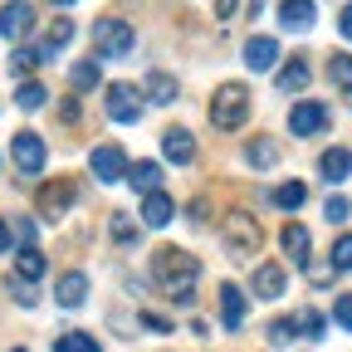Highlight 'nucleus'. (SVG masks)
<instances>
[{"label":"nucleus","instance_id":"nucleus-44","mask_svg":"<svg viewBox=\"0 0 352 352\" xmlns=\"http://www.w3.org/2000/svg\"><path fill=\"white\" fill-rule=\"evenodd\" d=\"M10 240H15V235H10V226H6V220H0V254L10 250Z\"/></svg>","mask_w":352,"mask_h":352},{"label":"nucleus","instance_id":"nucleus-17","mask_svg":"<svg viewBox=\"0 0 352 352\" xmlns=\"http://www.w3.org/2000/svg\"><path fill=\"white\" fill-rule=\"evenodd\" d=\"M54 298H59V308H78V303L88 298V279H83L78 270L59 274V284H54Z\"/></svg>","mask_w":352,"mask_h":352},{"label":"nucleus","instance_id":"nucleus-3","mask_svg":"<svg viewBox=\"0 0 352 352\" xmlns=\"http://www.w3.org/2000/svg\"><path fill=\"white\" fill-rule=\"evenodd\" d=\"M220 240H226V250H230L235 259H245V254H254V250L264 245V230H259V220H254L250 210H230L226 226H220Z\"/></svg>","mask_w":352,"mask_h":352},{"label":"nucleus","instance_id":"nucleus-6","mask_svg":"<svg viewBox=\"0 0 352 352\" xmlns=\"http://www.w3.org/2000/svg\"><path fill=\"white\" fill-rule=\"evenodd\" d=\"M108 118L113 122H138L142 118V94L132 83H108Z\"/></svg>","mask_w":352,"mask_h":352},{"label":"nucleus","instance_id":"nucleus-14","mask_svg":"<svg viewBox=\"0 0 352 352\" xmlns=\"http://www.w3.org/2000/svg\"><path fill=\"white\" fill-rule=\"evenodd\" d=\"M318 171H323V182H328V186L347 182V176H352V152H347V147H328V152L318 157Z\"/></svg>","mask_w":352,"mask_h":352},{"label":"nucleus","instance_id":"nucleus-40","mask_svg":"<svg viewBox=\"0 0 352 352\" xmlns=\"http://www.w3.org/2000/svg\"><path fill=\"white\" fill-rule=\"evenodd\" d=\"M142 328H152V333H171V323H166L162 314H142Z\"/></svg>","mask_w":352,"mask_h":352},{"label":"nucleus","instance_id":"nucleus-29","mask_svg":"<svg viewBox=\"0 0 352 352\" xmlns=\"http://www.w3.org/2000/svg\"><path fill=\"white\" fill-rule=\"evenodd\" d=\"M328 78L352 94V54H333V59H328Z\"/></svg>","mask_w":352,"mask_h":352},{"label":"nucleus","instance_id":"nucleus-22","mask_svg":"<svg viewBox=\"0 0 352 352\" xmlns=\"http://www.w3.org/2000/svg\"><path fill=\"white\" fill-rule=\"evenodd\" d=\"M69 39H74V20H54V25H50V34H44V44H39V59H54Z\"/></svg>","mask_w":352,"mask_h":352},{"label":"nucleus","instance_id":"nucleus-16","mask_svg":"<svg viewBox=\"0 0 352 352\" xmlns=\"http://www.w3.org/2000/svg\"><path fill=\"white\" fill-rule=\"evenodd\" d=\"M142 220H147V226H152V230H162V226H171V220H176V201H171L166 191H152V196L142 201Z\"/></svg>","mask_w":352,"mask_h":352},{"label":"nucleus","instance_id":"nucleus-24","mask_svg":"<svg viewBox=\"0 0 352 352\" xmlns=\"http://www.w3.org/2000/svg\"><path fill=\"white\" fill-rule=\"evenodd\" d=\"M298 88H308V64L303 59H289L279 69V94H298Z\"/></svg>","mask_w":352,"mask_h":352},{"label":"nucleus","instance_id":"nucleus-46","mask_svg":"<svg viewBox=\"0 0 352 352\" xmlns=\"http://www.w3.org/2000/svg\"><path fill=\"white\" fill-rule=\"evenodd\" d=\"M15 352H25V347H15Z\"/></svg>","mask_w":352,"mask_h":352},{"label":"nucleus","instance_id":"nucleus-10","mask_svg":"<svg viewBox=\"0 0 352 352\" xmlns=\"http://www.w3.org/2000/svg\"><path fill=\"white\" fill-rule=\"evenodd\" d=\"M88 166H94V176L98 182H122V171H127V162H122V147H94V157H88Z\"/></svg>","mask_w":352,"mask_h":352},{"label":"nucleus","instance_id":"nucleus-35","mask_svg":"<svg viewBox=\"0 0 352 352\" xmlns=\"http://www.w3.org/2000/svg\"><path fill=\"white\" fill-rule=\"evenodd\" d=\"M10 64H15L20 74H30V69H39L44 59H39V50H25V44H20V50H15V59H10Z\"/></svg>","mask_w":352,"mask_h":352},{"label":"nucleus","instance_id":"nucleus-19","mask_svg":"<svg viewBox=\"0 0 352 352\" xmlns=\"http://www.w3.org/2000/svg\"><path fill=\"white\" fill-rule=\"evenodd\" d=\"M176 94H182V83H176L171 74H162V69H152L147 74V103H176Z\"/></svg>","mask_w":352,"mask_h":352},{"label":"nucleus","instance_id":"nucleus-23","mask_svg":"<svg viewBox=\"0 0 352 352\" xmlns=\"http://www.w3.org/2000/svg\"><path fill=\"white\" fill-rule=\"evenodd\" d=\"M245 157H250V166L264 171V166H274V162H279V142H274V138H254V142L245 147Z\"/></svg>","mask_w":352,"mask_h":352},{"label":"nucleus","instance_id":"nucleus-2","mask_svg":"<svg viewBox=\"0 0 352 352\" xmlns=\"http://www.w3.org/2000/svg\"><path fill=\"white\" fill-rule=\"evenodd\" d=\"M245 118H250V88L245 83H220L215 98H210V122L220 132H235Z\"/></svg>","mask_w":352,"mask_h":352},{"label":"nucleus","instance_id":"nucleus-45","mask_svg":"<svg viewBox=\"0 0 352 352\" xmlns=\"http://www.w3.org/2000/svg\"><path fill=\"white\" fill-rule=\"evenodd\" d=\"M54 6H74V0H54Z\"/></svg>","mask_w":352,"mask_h":352},{"label":"nucleus","instance_id":"nucleus-43","mask_svg":"<svg viewBox=\"0 0 352 352\" xmlns=\"http://www.w3.org/2000/svg\"><path fill=\"white\" fill-rule=\"evenodd\" d=\"M338 30L352 39V6H342V15H338Z\"/></svg>","mask_w":352,"mask_h":352},{"label":"nucleus","instance_id":"nucleus-12","mask_svg":"<svg viewBox=\"0 0 352 352\" xmlns=\"http://www.w3.org/2000/svg\"><path fill=\"white\" fill-rule=\"evenodd\" d=\"M30 30H34V10L25 6V0H15V6L0 10V34L6 39H25Z\"/></svg>","mask_w":352,"mask_h":352},{"label":"nucleus","instance_id":"nucleus-15","mask_svg":"<svg viewBox=\"0 0 352 352\" xmlns=\"http://www.w3.org/2000/svg\"><path fill=\"white\" fill-rule=\"evenodd\" d=\"M162 152H166V162H176V166L196 162V142H191V132H186V127H171L166 138H162Z\"/></svg>","mask_w":352,"mask_h":352},{"label":"nucleus","instance_id":"nucleus-37","mask_svg":"<svg viewBox=\"0 0 352 352\" xmlns=\"http://www.w3.org/2000/svg\"><path fill=\"white\" fill-rule=\"evenodd\" d=\"M347 210H352V206H347L342 196H328V206H323V215H328V220H347Z\"/></svg>","mask_w":352,"mask_h":352},{"label":"nucleus","instance_id":"nucleus-7","mask_svg":"<svg viewBox=\"0 0 352 352\" xmlns=\"http://www.w3.org/2000/svg\"><path fill=\"white\" fill-rule=\"evenodd\" d=\"M10 157L25 176H39L44 171V138L39 132H15V142H10Z\"/></svg>","mask_w":352,"mask_h":352},{"label":"nucleus","instance_id":"nucleus-28","mask_svg":"<svg viewBox=\"0 0 352 352\" xmlns=\"http://www.w3.org/2000/svg\"><path fill=\"white\" fill-rule=\"evenodd\" d=\"M323 328H328V318L318 314V308H303V314L294 318V333H303V338H323Z\"/></svg>","mask_w":352,"mask_h":352},{"label":"nucleus","instance_id":"nucleus-39","mask_svg":"<svg viewBox=\"0 0 352 352\" xmlns=\"http://www.w3.org/2000/svg\"><path fill=\"white\" fill-rule=\"evenodd\" d=\"M338 270H333V264H308V279H314V284H328Z\"/></svg>","mask_w":352,"mask_h":352},{"label":"nucleus","instance_id":"nucleus-21","mask_svg":"<svg viewBox=\"0 0 352 352\" xmlns=\"http://www.w3.org/2000/svg\"><path fill=\"white\" fill-rule=\"evenodd\" d=\"M127 182L152 196V191L162 186V162H132V166H127Z\"/></svg>","mask_w":352,"mask_h":352},{"label":"nucleus","instance_id":"nucleus-41","mask_svg":"<svg viewBox=\"0 0 352 352\" xmlns=\"http://www.w3.org/2000/svg\"><path fill=\"white\" fill-rule=\"evenodd\" d=\"M235 6H240V0H215V20H230Z\"/></svg>","mask_w":352,"mask_h":352},{"label":"nucleus","instance_id":"nucleus-25","mask_svg":"<svg viewBox=\"0 0 352 352\" xmlns=\"http://www.w3.org/2000/svg\"><path fill=\"white\" fill-rule=\"evenodd\" d=\"M44 98H50V88H44V83H34V78H25V83L15 88V103H20L25 113H34V108H44Z\"/></svg>","mask_w":352,"mask_h":352},{"label":"nucleus","instance_id":"nucleus-42","mask_svg":"<svg viewBox=\"0 0 352 352\" xmlns=\"http://www.w3.org/2000/svg\"><path fill=\"white\" fill-rule=\"evenodd\" d=\"M10 294H15V303H25V308H30V303H34V294H30V289H25V284H20V279H15V284H10Z\"/></svg>","mask_w":352,"mask_h":352},{"label":"nucleus","instance_id":"nucleus-38","mask_svg":"<svg viewBox=\"0 0 352 352\" xmlns=\"http://www.w3.org/2000/svg\"><path fill=\"white\" fill-rule=\"evenodd\" d=\"M15 240H25V245H34V220L25 215V220H15V230H10Z\"/></svg>","mask_w":352,"mask_h":352},{"label":"nucleus","instance_id":"nucleus-18","mask_svg":"<svg viewBox=\"0 0 352 352\" xmlns=\"http://www.w3.org/2000/svg\"><path fill=\"white\" fill-rule=\"evenodd\" d=\"M220 318H226V328L245 323V294H240V284H220Z\"/></svg>","mask_w":352,"mask_h":352},{"label":"nucleus","instance_id":"nucleus-20","mask_svg":"<svg viewBox=\"0 0 352 352\" xmlns=\"http://www.w3.org/2000/svg\"><path fill=\"white\" fill-rule=\"evenodd\" d=\"M15 279H20V284H34V279H44V254H39L34 245H25V250L15 254Z\"/></svg>","mask_w":352,"mask_h":352},{"label":"nucleus","instance_id":"nucleus-32","mask_svg":"<svg viewBox=\"0 0 352 352\" xmlns=\"http://www.w3.org/2000/svg\"><path fill=\"white\" fill-rule=\"evenodd\" d=\"M264 338H270L274 347H284V342H294L298 333H294V318H274L270 328H264Z\"/></svg>","mask_w":352,"mask_h":352},{"label":"nucleus","instance_id":"nucleus-34","mask_svg":"<svg viewBox=\"0 0 352 352\" xmlns=\"http://www.w3.org/2000/svg\"><path fill=\"white\" fill-rule=\"evenodd\" d=\"M333 318H338V328H347V333H352V294H338V303H333Z\"/></svg>","mask_w":352,"mask_h":352},{"label":"nucleus","instance_id":"nucleus-26","mask_svg":"<svg viewBox=\"0 0 352 352\" xmlns=\"http://www.w3.org/2000/svg\"><path fill=\"white\" fill-rule=\"evenodd\" d=\"M284 250L294 264H308V230L303 226H284Z\"/></svg>","mask_w":352,"mask_h":352},{"label":"nucleus","instance_id":"nucleus-9","mask_svg":"<svg viewBox=\"0 0 352 352\" xmlns=\"http://www.w3.org/2000/svg\"><path fill=\"white\" fill-rule=\"evenodd\" d=\"M245 64H250L254 74H270V69L279 64V39H270V34H254V39L245 44Z\"/></svg>","mask_w":352,"mask_h":352},{"label":"nucleus","instance_id":"nucleus-27","mask_svg":"<svg viewBox=\"0 0 352 352\" xmlns=\"http://www.w3.org/2000/svg\"><path fill=\"white\" fill-rule=\"evenodd\" d=\"M69 83L78 88V94H83V88H98V59H78L69 69Z\"/></svg>","mask_w":352,"mask_h":352},{"label":"nucleus","instance_id":"nucleus-11","mask_svg":"<svg viewBox=\"0 0 352 352\" xmlns=\"http://www.w3.org/2000/svg\"><path fill=\"white\" fill-rule=\"evenodd\" d=\"M314 15H318L314 0H279V25H284L289 34H303L308 25H314Z\"/></svg>","mask_w":352,"mask_h":352},{"label":"nucleus","instance_id":"nucleus-33","mask_svg":"<svg viewBox=\"0 0 352 352\" xmlns=\"http://www.w3.org/2000/svg\"><path fill=\"white\" fill-rule=\"evenodd\" d=\"M333 270H352V235H338V245H333Z\"/></svg>","mask_w":352,"mask_h":352},{"label":"nucleus","instance_id":"nucleus-30","mask_svg":"<svg viewBox=\"0 0 352 352\" xmlns=\"http://www.w3.org/2000/svg\"><path fill=\"white\" fill-rule=\"evenodd\" d=\"M274 201H279L284 210H298V206L308 201V191H303V182H284V186L274 191Z\"/></svg>","mask_w":352,"mask_h":352},{"label":"nucleus","instance_id":"nucleus-4","mask_svg":"<svg viewBox=\"0 0 352 352\" xmlns=\"http://www.w3.org/2000/svg\"><path fill=\"white\" fill-rule=\"evenodd\" d=\"M94 44H98V54H103V59H122L132 44H138V34H132V25H127V20L103 15V20L94 25Z\"/></svg>","mask_w":352,"mask_h":352},{"label":"nucleus","instance_id":"nucleus-31","mask_svg":"<svg viewBox=\"0 0 352 352\" xmlns=\"http://www.w3.org/2000/svg\"><path fill=\"white\" fill-rule=\"evenodd\" d=\"M54 352H98V338H88V333H64Z\"/></svg>","mask_w":352,"mask_h":352},{"label":"nucleus","instance_id":"nucleus-36","mask_svg":"<svg viewBox=\"0 0 352 352\" xmlns=\"http://www.w3.org/2000/svg\"><path fill=\"white\" fill-rule=\"evenodd\" d=\"M113 240L132 245V240H138V226H132V220H122V215H113Z\"/></svg>","mask_w":352,"mask_h":352},{"label":"nucleus","instance_id":"nucleus-13","mask_svg":"<svg viewBox=\"0 0 352 352\" xmlns=\"http://www.w3.org/2000/svg\"><path fill=\"white\" fill-rule=\"evenodd\" d=\"M250 289H254V298H279V294L289 289V274H284V264H259Z\"/></svg>","mask_w":352,"mask_h":352},{"label":"nucleus","instance_id":"nucleus-8","mask_svg":"<svg viewBox=\"0 0 352 352\" xmlns=\"http://www.w3.org/2000/svg\"><path fill=\"white\" fill-rule=\"evenodd\" d=\"M323 127H328V108L323 103H294V113H289L294 138H314V132H323Z\"/></svg>","mask_w":352,"mask_h":352},{"label":"nucleus","instance_id":"nucleus-5","mask_svg":"<svg viewBox=\"0 0 352 352\" xmlns=\"http://www.w3.org/2000/svg\"><path fill=\"white\" fill-rule=\"evenodd\" d=\"M74 196H78V186L69 182V176L44 182V186H39V215H44V220H64L69 206H74Z\"/></svg>","mask_w":352,"mask_h":352},{"label":"nucleus","instance_id":"nucleus-1","mask_svg":"<svg viewBox=\"0 0 352 352\" xmlns=\"http://www.w3.org/2000/svg\"><path fill=\"white\" fill-rule=\"evenodd\" d=\"M152 274H157L162 294H166L176 308H186V303L196 298V284H201V259L186 254L182 245H166V250H157V259H152Z\"/></svg>","mask_w":352,"mask_h":352}]
</instances>
